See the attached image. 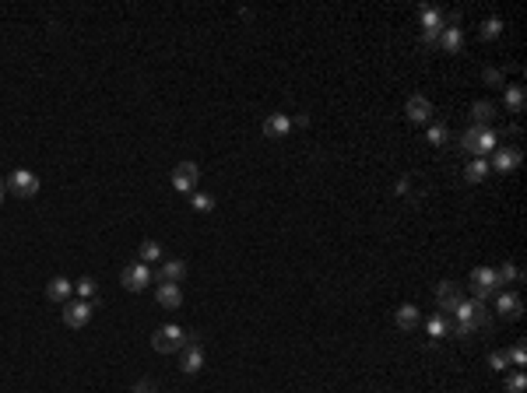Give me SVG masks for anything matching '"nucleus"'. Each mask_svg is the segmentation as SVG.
<instances>
[{
	"label": "nucleus",
	"mask_w": 527,
	"mask_h": 393,
	"mask_svg": "<svg viewBox=\"0 0 527 393\" xmlns=\"http://www.w3.org/2000/svg\"><path fill=\"white\" fill-rule=\"evenodd\" d=\"M193 341H197V333H190V330H183V326H176V323H166V326H158V330L151 333V348H155L158 355L183 351V348L193 344Z\"/></svg>",
	"instance_id": "f257e3e1"
},
{
	"label": "nucleus",
	"mask_w": 527,
	"mask_h": 393,
	"mask_svg": "<svg viewBox=\"0 0 527 393\" xmlns=\"http://www.w3.org/2000/svg\"><path fill=\"white\" fill-rule=\"evenodd\" d=\"M418 21H422V42L436 46V42H440V32H443L447 25H457V15L447 18L440 8H422V11H418Z\"/></svg>",
	"instance_id": "f03ea898"
},
{
	"label": "nucleus",
	"mask_w": 527,
	"mask_h": 393,
	"mask_svg": "<svg viewBox=\"0 0 527 393\" xmlns=\"http://www.w3.org/2000/svg\"><path fill=\"white\" fill-rule=\"evenodd\" d=\"M460 144H464V151H471L474 158H482V155H489V151L499 148V137H496L492 127H471V130L460 137Z\"/></svg>",
	"instance_id": "7ed1b4c3"
},
{
	"label": "nucleus",
	"mask_w": 527,
	"mask_h": 393,
	"mask_svg": "<svg viewBox=\"0 0 527 393\" xmlns=\"http://www.w3.org/2000/svg\"><path fill=\"white\" fill-rule=\"evenodd\" d=\"M496 288H499V281H496V270H492V267H474V270H471V292H474V299H478V302L492 299Z\"/></svg>",
	"instance_id": "20e7f679"
},
{
	"label": "nucleus",
	"mask_w": 527,
	"mask_h": 393,
	"mask_svg": "<svg viewBox=\"0 0 527 393\" xmlns=\"http://www.w3.org/2000/svg\"><path fill=\"white\" fill-rule=\"evenodd\" d=\"M197 180H200L197 161H180V165L173 168V186H176L180 193H193V190H197Z\"/></svg>",
	"instance_id": "39448f33"
},
{
	"label": "nucleus",
	"mask_w": 527,
	"mask_h": 393,
	"mask_svg": "<svg viewBox=\"0 0 527 393\" xmlns=\"http://www.w3.org/2000/svg\"><path fill=\"white\" fill-rule=\"evenodd\" d=\"M8 190L15 193V197H35L39 193V176L35 173H28V168H18V173H11V180H8Z\"/></svg>",
	"instance_id": "423d86ee"
},
{
	"label": "nucleus",
	"mask_w": 527,
	"mask_h": 393,
	"mask_svg": "<svg viewBox=\"0 0 527 393\" xmlns=\"http://www.w3.org/2000/svg\"><path fill=\"white\" fill-rule=\"evenodd\" d=\"M120 281H123V288L127 292H144L148 288V281H151V270H148V263H130L123 274H120Z\"/></svg>",
	"instance_id": "0eeeda50"
},
{
	"label": "nucleus",
	"mask_w": 527,
	"mask_h": 393,
	"mask_svg": "<svg viewBox=\"0 0 527 393\" xmlns=\"http://www.w3.org/2000/svg\"><path fill=\"white\" fill-rule=\"evenodd\" d=\"M92 313H95V309H92V302H85V299L67 302V306H64V323H67V326H74V330H81V326L92 320Z\"/></svg>",
	"instance_id": "6e6552de"
},
{
	"label": "nucleus",
	"mask_w": 527,
	"mask_h": 393,
	"mask_svg": "<svg viewBox=\"0 0 527 393\" xmlns=\"http://www.w3.org/2000/svg\"><path fill=\"white\" fill-rule=\"evenodd\" d=\"M404 112H408L411 123H429V120H433V102H429L426 95H411L408 105H404Z\"/></svg>",
	"instance_id": "1a4fd4ad"
},
{
	"label": "nucleus",
	"mask_w": 527,
	"mask_h": 393,
	"mask_svg": "<svg viewBox=\"0 0 527 393\" xmlns=\"http://www.w3.org/2000/svg\"><path fill=\"white\" fill-rule=\"evenodd\" d=\"M183 277H187V263L183 260H166L162 267H158V274H155L158 285H180Z\"/></svg>",
	"instance_id": "9d476101"
},
{
	"label": "nucleus",
	"mask_w": 527,
	"mask_h": 393,
	"mask_svg": "<svg viewBox=\"0 0 527 393\" xmlns=\"http://www.w3.org/2000/svg\"><path fill=\"white\" fill-rule=\"evenodd\" d=\"M436 306H440V313H453V309L460 306V292H457L453 281H440V288H436Z\"/></svg>",
	"instance_id": "9b49d317"
},
{
	"label": "nucleus",
	"mask_w": 527,
	"mask_h": 393,
	"mask_svg": "<svg viewBox=\"0 0 527 393\" xmlns=\"http://www.w3.org/2000/svg\"><path fill=\"white\" fill-rule=\"evenodd\" d=\"M517 165H520V148H496L489 168H496V173H513Z\"/></svg>",
	"instance_id": "f8f14e48"
},
{
	"label": "nucleus",
	"mask_w": 527,
	"mask_h": 393,
	"mask_svg": "<svg viewBox=\"0 0 527 393\" xmlns=\"http://www.w3.org/2000/svg\"><path fill=\"white\" fill-rule=\"evenodd\" d=\"M288 130H292V120L285 116V112H271V116L264 120V134H268L271 141H282Z\"/></svg>",
	"instance_id": "ddd939ff"
},
{
	"label": "nucleus",
	"mask_w": 527,
	"mask_h": 393,
	"mask_svg": "<svg viewBox=\"0 0 527 393\" xmlns=\"http://www.w3.org/2000/svg\"><path fill=\"white\" fill-rule=\"evenodd\" d=\"M180 369H183L187 376H193V372H200V369H204V351H200V341H193V344H187V348H183V362H180Z\"/></svg>",
	"instance_id": "4468645a"
},
{
	"label": "nucleus",
	"mask_w": 527,
	"mask_h": 393,
	"mask_svg": "<svg viewBox=\"0 0 527 393\" xmlns=\"http://www.w3.org/2000/svg\"><path fill=\"white\" fill-rule=\"evenodd\" d=\"M155 299H158V306H166V309H180V306H183V292H180V285H158Z\"/></svg>",
	"instance_id": "2eb2a0df"
},
{
	"label": "nucleus",
	"mask_w": 527,
	"mask_h": 393,
	"mask_svg": "<svg viewBox=\"0 0 527 393\" xmlns=\"http://www.w3.org/2000/svg\"><path fill=\"white\" fill-rule=\"evenodd\" d=\"M520 309H524V302H520L517 295H510V292H503V295L496 299V313H499L503 320H517Z\"/></svg>",
	"instance_id": "dca6fc26"
},
{
	"label": "nucleus",
	"mask_w": 527,
	"mask_h": 393,
	"mask_svg": "<svg viewBox=\"0 0 527 393\" xmlns=\"http://www.w3.org/2000/svg\"><path fill=\"white\" fill-rule=\"evenodd\" d=\"M418 320H422V313H418V306H411V302H404V306L394 313V323H397L401 330H415Z\"/></svg>",
	"instance_id": "f3484780"
},
{
	"label": "nucleus",
	"mask_w": 527,
	"mask_h": 393,
	"mask_svg": "<svg viewBox=\"0 0 527 393\" xmlns=\"http://www.w3.org/2000/svg\"><path fill=\"white\" fill-rule=\"evenodd\" d=\"M426 330H429L433 341H443V337H450V320H447V313H440V309H436V313L429 316Z\"/></svg>",
	"instance_id": "a211bd4d"
},
{
	"label": "nucleus",
	"mask_w": 527,
	"mask_h": 393,
	"mask_svg": "<svg viewBox=\"0 0 527 393\" xmlns=\"http://www.w3.org/2000/svg\"><path fill=\"white\" fill-rule=\"evenodd\" d=\"M440 46H443L447 53H460V46H464V32H460L457 25H447V28L440 32Z\"/></svg>",
	"instance_id": "6ab92c4d"
},
{
	"label": "nucleus",
	"mask_w": 527,
	"mask_h": 393,
	"mask_svg": "<svg viewBox=\"0 0 527 393\" xmlns=\"http://www.w3.org/2000/svg\"><path fill=\"white\" fill-rule=\"evenodd\" d=\"M67 295H71V281L67 277H53L46 285V299L49 302H67Z\"/></svg>",
	"instance_id": "aec40b11"
},
{
	"label": "nucleus",
	"mask_w": 527,
	"mask_h": 393,
	"mask_svg": "<svg viewBox=\"0 0 527 393\" xmlns=\"http://www.w3.org/2000/svg\"><path fill=\"white\" fill-rule=\"evenodd\" d=\"M524 105H527L524 88H520V85H510V88H506V112H524Z\"/></svg>",
	"instance_id": "412c9836"
},
{
	"label": "nucleus",
	"mask_w": 527,
	"mask_h": 393,
	"mask_svg": "<svg viewBox=\"0 0 527 393\" xmlns=\"http://www.w3.org/2000/svg\"><path fill=\"white\" fill-rule=\"evenodd\" d=\"M471 116H474V127H489L492 116H496V109H492V102H474Z\"/></svg>",
	"instance_id": "4be33fe9"
},
{
	"label": "nucleus",
	"mask_w": 527,
	"mask_h": 393,
	"mask_svg": "<svg viewBox=\"0 0 527 393\" xmlns=\"http://www.w3.org/2000/svg\"><path fill=\"white\" fill-rule=\"evenodd\" d=\"M485 176H489V161H485V158H474V161L464 168V180H467V183H482Z\"/></svg>",
	"instance_id": "5701e85b"
},
{
	"label": "nucleus",
	"mask_w": 527,
	"mask_h": 393,
	"mask_svg": "<svg viewBox=\"0 0 527 393\" xmlns=\"http://www.w3.org/2000/svg\"><path fill=\"white\" fill-rule=\"evenodd\" d=\"M137 253H141V263H155V260H162V246H158L155 239H144Z\"/></svg>",
	"instance_id": "b1692460"
},
{
	"label": "nucleus",
	"mask_w": 527,
	"mask_h": 393,
	"mask_svg": "<svg viewBox=\"0 0 527 393\" xmlns=\"http://www.w3.org/2000/svg\"><path fill=\"white\" fill-rule=\"evenodd\" d=\"M524 274L513 267V263H503V267H496V281H499V285H510V281H520Z\"/></svg>",
	"instance_id": "393cba45"
},
{
	"label": "nucleus",
	"mask_w": 527,
	"mask_h": 393,
	"mask_svg": "<svg viewBox=\"0 0 527 393\" xmlns=\"http://www.w3.org/2000/svg\"><path fill=\"white\" fill-rule=\"evenodd\" d=\"M190 207H193V211H215V197H211V193H197V190H193Z\"/></svg>",
	"instance_id": "a878e982"
},
{
	"label": "nucleus",
	"mask_w": 527,
	"mask_h": 393,
	"mask_svg": "<svg viewBox=\"0 0 527 393\" xmlns=\"http://www.w3.org/2000/svg\"><path fill=\"white\" fill-rule=\"evenodd\" d=\"M78 295H81L85 302H92V299L98 295V285H95L92 277H81V281H78Z\"/></svg>",
	"instance_id": "bb28decb"
},
{
	"label": "nucleus",
	"mask_w": 527,
	"mask_h": 393,
	"mask_svg": "<svg viewBox=\"0 0 527 393\" xmlns=\"http://www.w3.org/2000/svg\"><path fill=\"white\" fill-rule=\"evenodd\" d=\"M447 137H450V130H447V123H433V127H429V144H436V148H443V144H447Z\"/></svg>",
	"instance_id": "cd10ccee"
},
{
	"label": "nucleus",
	"mask_w": 527,
	"mask_h": 393,
	"mask_svg": "<svg viewBox=\"0 0 527 393\" xmlns=\"http://www.w3.org/2000/svg\"><path fill=\"white\" fill-rule=\"evenodd\" d=\"M506 358H510V365H517V369H524V362H527V348H524V341H517L510 351H506Z\"/></svg>",
	"instance_id": "c85d7f7f"
},
{
	"label": "nucleus",
	"mask_w": 527,
	"mask_h": 393,
	"mask_svg": "<svg viewBox=\"0 0 527 393\" xmlns=\"http://www.w3.org/2000/svg\"><path fill=\"white\" fill-rule=\"evenodd\" d=\"M482 35H485V39H499V35H503V21H499V18L482 21Z\"/></svg>",
	"instance_id": "c756f323"
},
{
	"label": "nucleus",
	"mask_w": 527,
	"mask_h": 393,
	"mask_svg": "<svg viewBox=\"0 0 527 393\" xmlns=\"http://www.w3.org/2000/svg\"><path fill=\"white\" fill-rule=\"evenodd\" d=\"M524 383H527V379H524V369H517V372H510L506 390H510V393H524Z\"/></svg>",
	"instance_id": "7c9ffc66"
},
{
	"label": "nucleus",
	"mask_w": 527,
	"mask_h": 393,
	"mask_svg": "<svg viewBox=\"0 0 527 393\" xmlns=\"http://www.w3.org/2000/svg\"><path fill=\"white\" fill-rule=\"evenodd\" d=\"M489 365H492L496 372H506V369H510V358H506V351H492V355H489Z\"/></svg>",
	"instance_id": "2f4dec72"
},
{
	"label": "nucleus",
	"mask_w": 527,
	"mask_h": 393,
	"mask_svg": "<svg viewBox=\"0 0 527 393\" xmlns=\"http://www.w3.org/2000/svg\"><path fill=\"white\" fill-rule=\"evenodd\" d=\"M134 393H155V383H151V379H141V383H134Z\"/></svg>",
	"instance_id": "473e14b6"
},
{
	"label": "nucleus",
	"mask_w": 527,
	"mask_h": 393,
	"mask_svg": "<svg viewBox=\"0 0 527 393\" xmlns=\"http://www.w3.org/2000/svg\"><path fill=\"white\" fill-rule=\"evenodd\" d=\"M485 81H489V85H499V81H503V71L489 67V71H485Z\"/></svg>",
	"instance_id": "72a5a7b5"
},
{
	"label": "nucleus",
	"mask_w": 527,
	"mask_h": 393,
	"mask_svg": "<svg viewBox=\"0 0 527 393\" xmlns=\"http://www.w3.org/2000/svg\"><path fill=\"white\" fill-rule=\"evenodd\" d=\"M292 127H309V116L302 112V116H295V120H292Z\"/></svg>",
	"instance_id": "f704fd0d"
},
{
	"label": "nucleus",
	"mask_w": 527,
	"mask_h": 393,
	"mask_svg": "<svg viewBox=\"0 0 527 393\" xmlns=\"http://www.w3.org/2000/svg\"><path fill=\"white\" fill-rule=\"evenodd\" d=\"M0 200H4V180H0Z\"/></svg>",
	"instance_id": "c9c22d12"
}]
</instances>
